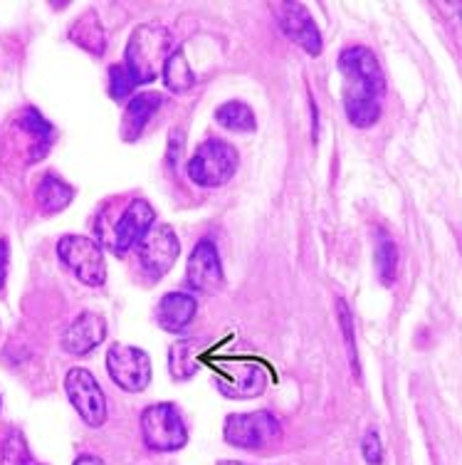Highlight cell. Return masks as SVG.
Instances as JSON below:
<instances>
[{
    "instance_id": "1",
    "label": "cell",
    "mask_w": 462,
    "mask_h": 465,
    "mask_svg": "<svg viewBox=\"0 0 462 465\" xmlns=\"http://www.w3.org/2000/svg\"><path fill=\"white\" fill-rule=\"evenodd\" d=\"M339 72L344 82V109L356 129H369L381 119L383 80L381 64L369 47H347L339 54Z\"/></svg>"
},
{
    "instance_id": "2",
    "label": "cell",
    "mask_w": 462,
    "mask_h": 465,
    "mask_svg": "<svg viewBox=\"0 0 462 465\" xmlns=\"http://www.w3.org/2000/svg\"><path fill=\"white\" fill-rule=\"evenodd\" d=\"M173 53V40L166 27L149 23L139 25L129 37L124 53V67L132 80L139 84H149L163 72V64Z\"/></svg>"
},
{
    "instance_id": "3",
    "label": "cell",
    "mask_w": 462,
    "mask_h": 465,
    "mask_svg": "<svg viewBox=\"0 0 462 465\" xmlns=\"http://www.w3.org/2000/svg\"><path fill=\"white\" fill-rule=\"evenodd\" d=\"M238 152L232 143L222 139H208L196 149L193 159L188 162V176L193 183L203 188H221L235 176L238 171Z\"/></svg>"
},
{
    "instance_id": "4",
    "label": "cell",
    "mask_w": 462,
    "mask_h": 465,
    "mask_svg": "<svg viewBox=\"0 0 462 465\" xmlns=\"http://www.w3.org/2000/svg\"><path fill=\"white\" fill-rule=\"evenodd\" d=\"M142 436L152 450L171 453L186 446L188 430L173 403H152L142 413Z\"/></svg>"
},
{
    "instance_id": "5",
    "label": "cell",
    "mask_w": 462,
    "mask_h": 465,
    "mask_svg": "<svg viewBox=\"0 0 462 465\" xmlns=\"http://www.w3.org/2000/svg\"><path fill=\"white\" fill-rule=\"evenodd\" d=\"M57 255L70 268L74 278L87 287H102L107 282V262L97 242L84 235H64L57 242Z\"/></svg>"
},
{
    "instance_id": "6",
    "label": "cell",
    "mask_w": 462,
    "mask_h": 465,
    "mask_svg": "<svg viewBox=\"0 0 462 465\" xmlns=\"http://www.w3.org/2000/svg\"><path fill=\"white\" fill-rule=\"evenodd\" d=\"M282 439V423L270 411L232 413L225 420V440L235 448L258 450L275 446Z\"/></svg>"
},
{
    "instance_id": "7",
    "label": "cell",
    "mask_w": 462,
    "mask_h": 465,
    "mask_svg": "<svg viewBox=\"0 0 462 465\" xmlns=\"http://www.w3.org/2000/svg\"><path fill=\"white\" fill-rule=\"evenodd\" d=\"M136 252H139L143 272H149L153 280H159L176 265L178 255H181V242H178V235L171 225H152L143 232L142 241L136 242Z\"/></svg>"
},
{
    "instance_id": "8",
    "label": "cell",
    "mask_w": 462,
    "mask_h": 465,
    "mask_svg": "<svg viewBox=\"0 0 462 465\" xmlns=\"http://www.w3.org/2000/svg\"><path fill=\"white\" fill-rule=\"evenodd\" d=\"M64 391L70 396L72 406L77 409L80 419L87 423L89 429H102L107 420V399L97 379L89 374L87 369L74 367L64 379Z\"/></svg>"
},
{
    "instance_id": "9",
    "label": "cell",
    "mask_w": 462,
    "mask_h": 465,
    "mask_svg": "<svg viewBox=\"0 0 462 465\" xmlns=\"http://www.w3.org/2000/svg\"><path fill=\"white\" fill-rule=\"evenodd\" d=\"M107 369L112 381L124 391H143L152 381V359L143 349L114 344L107 351Z\"/></svg>"
},
{
    "instance_id": "10",
    "label": "cell",
    "mask_w": 462,
    "mask_h": 465,
    "mask_svg": "<svg viewBox=\"0 0 462 465\" xmlns=\"http://www.w3.org/2000/svg\"><path fill=\"white\" fill-rule=\"evenodd\" d=\"M218 391L231 399H255L265 391L267 371L258 361L238 359V361H222L221 369L215 367Z\"/></svg>"
},
{
    "instance_id": "11",
    "label": "cell",
    "mask_w": 462,
    "mask_h": 465,
    "mask_svg": "<svg viewBox=\"0 0 462 465\" xmlns=\"http://www.w3.org/2000/svg\"><path fill=\"white\" fill-rule=\"evenodd\" d=\"M156 221V213L149 201L143 198H136L129 203L124 213L119 215L112 225V238L107 241V245L116 255H126V252L136 248V242L142 241L143 232L149 231Z\"/></svg>"
},
{
    "instance_id": "12",
    "label": "cell",
    "mask_w": 462,
    "mask_h": 465,
    "mask_svg": "<svg viewBox=\"0 0 462 465\" xmlns=\"http://www.w3.org/2000/svg\"><path fill=\"white\" fill-rule=\"evenodd\" d=\"M186 280L191 290H198V292H205V295H218L225 285V278H222V265L221 255H218V248L215 242L201 241L191 252L186 268Z\"/></svg>"
},
{
    "instance_id": "13",
    "label": "cell",
    "mask_w": 462,
    "mask_h": 465,
    "mask_svg": "<svg viewBox=\"0 0 462 465\" xmlns=\"http://www.w3.org/2000/svg\"><path fill=\"white\" fill-rule=\"evenodd\" d=\"M275 15L280 27H282V33L292 43H297L310 54L321 53L319 27H317L314 18L310 15V10L304 8L302 3H280L275 8Z\"/></svg>"
},
{
    "instance_id": "14",
    "label": "cell",
    "mask_w": 462,
    "mask_h": 465,
    "mask_svg": "<svg viewBox=\"0 0 462 465\" xmlns=\"http://www.w3.org/2000/svg\"><path fill=\"white\" fill-rule=\"evenodd\" d=\"M107 337V322L97 312H82L74 322L64 330L63 349L74 357H84L92 349L99 347Z\"/></svg>"
},
{
    "instance_id": "15",
    "label": "cell",
    "mask_w": 462,
    "mask_h": 465,
    "mask_svg": "<svg viewBox=\"0 0 462 465\" xmlns=\"http://www.w3.org/2000/svg\"><path fill=\"white\" fill-rule=\"evenodd\" d=\"M163 104V97L159 92H143L139 97H133L124 109L122 116V139L124 142H136L146 124L152 122L159 107Z\"/></svg>"
},
{
    "instance_id": "16",
    "label": "cell",
    "mask_w": 462,
    "mask_h": 465,
    "mask_svg": "<svg viewBox=\"0 0 462 465\" xmlns=\"http://www.w3.org/2000/svg\"><path fill=\"white\" fill-rule=\"evenodd\" d=\"M196 312V297H191L188 292H169V295L161 297L159 310H156V320H159L161 330L181 331L193 322Z\"/></svg>"
},
{
    "instance_id": "17",
    "label": "cell",
    "mask_w": 462,
    "mask_h": 465,
    "mask_svg": "<svg viewBox=\"0 0 462 465\" xmlns=\"http://www.w3.org/2000/svg\"><path fill=\"white\" fill-rule=\"evenodd\" d=\"M70 40L74 45L84 47L87 53L104 54L107 37H104V30H102V23H99L97 10H87L84 15H80L72 23Z\"/></svg>"
},
{
    "instance_id": "18",
    "label": "cell",
    "mask_w": 462,
    "mask_h": 465,
    "mask_svg": "<svg viewBox=\"0 0 462 465\" xmlns=\"http://www.w3.org/2000/svg\"><path fill=\"white\" fill-rule=\"evenodd\" d=\"M201 354H203V344L198 340H183L176 341L169 349V369L171 376L176 381H186L201 369Z\"/></svg>"
},
{
    "instance_id": "19",
    "label": "cell",
    "mask_w": 462,
    "mask_h": 465,
    "mask_svg": "<svg viewBox=\"0 0 462 465\" xmlns=\"http://www.w3.org/2000/svg\"><path fill=\"white\" fill-rule=\"evenodd\" d=\"M74 191L70 183H64L63 179H57L54 173H47L37 186V201L44 208V213H60L64 208L70 206Z\"/></svg>"
},
{
    "instance_id": "20",
    "label": "cell",
    "mask_w": 462,
    "mask_h": 465,
    "mask_svg": "<svg viewBox=\"0 0 462 465\" xmlns=\"http://www.w3.org/2000/svg\"><path fill=\"white\" fill-rule=\"evenodd\" d=\"M20 129L25 132V134L33 136V162H37V159H43L44 153H47V149L53 146L54 142V129L47 122H44L43 116L37 114L35 109L30 107L25 109V114H23V119H20Z\"/></svg>"
},
{
    "instance_id": "21",
    "label": "cell",
    "mask_w": 462,
    "mask_h": 465,
    "mask_svg": "<svg viewBox=\"0 0 462 465\" xmlns=\"http://www.w3.org/2000/svg\"><path fill=\"white\" fill-rule=\"evenodd\" d=\"M215 122L221 126H225V129H231V132H242V134L258 129V122H255V114H252L250 104L238 102V99L225 102L222 107H218V112H215Z\"/></svg>"
},
{
    "instance_id": "22",
    "label": "cell",
    "mask_w": 462,
    "mask_h": 465,
    "mask_svg": "<svg viewBox=\"0 0 462 465\" xmlns=\"http://www.w3.org/2000/svg\"><path fill=\"white\" fill-rule=\"evenodd\" d=\"M161 74H163V84H166L171 92H176V94L188 92L196 84V74L188 67V60L186 54H183V50H173V53H171V57L166 60V64H163V72H161Z\"/></svg>"
},
{
    "instance_id": "23",
    "label": "cell",
    "mask_w": 462,
    "mask_h": 465,
    "mask_svg": "<svg viewBox=\"0 0 462 465\" xmlns=\"http://www.w3.org/2000/svg\"><path fill=\"white\" fill-rule=\"evenodd\" d=\"M376 268H378V278L383 285H391L396 280V270H398V251L391 241H383L376 248Z\"/></svg>"
},
{
    "instance_id": "24",
    "label": "cell",
    "mask_w": 462,
    "mask_h": 465,
    "mask_svg": "<svg viewBox=\"0 0 462 465\" xmlns=\"http://www.w3.org/2000/svg\"><path fill=\"white\" fill-rule=\"evenodd\" d=\"M136 90V82L132 80L129 70L122 64H112L109 67V94L116 99V102H124L132 92Z\"/></svg>"
},
{
    "instance_id": "25",
    "label": "cell",
    "mask_w": 462,
    "mask_h": 465,
    "mask_svg": "<svg viewBox=\"0 0 462 465\" xmlns=\"http://www.w3.org/2000/svg\"><path fill=\"white\" fill-rule=\"evenodd\" d=\"M3 465H40L35 458L30 456V450L25 448V440L20 433H13L5 446H3Z\"/></svg>"
},
{
    "instance_id": "26",
    "label": "cell",
    "mask_w": 462,
    "mask_h": 465,
    "mask_svg": "<svg viewBox=\"0 0 462 465\" xmlns=\"http://www.w3.org/2000/svg\"><path fill=\"white\" fill-rule=\"evenodd\" d=\"M364 458L371 465H381L383 463V446L381 439H378V433L376 430H369L364 436Z\"/></svg>"
},
{
    "instance_id": "27",
    "label": "cell",
    "mask_w": 462,
    "mask_h": 465,
    "mask_svg": "<svg viewBox=\"0 0 462 465\" xmlns=\"http://www.w3.org/2000/svg\"><path fill=\"white\" fill-rule=\"evenodd\" d=\"M337 307H339V320H341V330L347 334V341H349V354H351V364H354V371H359V359H356V351H354V340H351V314H349V307L344 300H337Z\"/></svg>"
},
{
    "instance_id": "28",
    "label": "cell",
    "mask_w": 462,
    "mask_h": 465,
    "mask_svg": "<svg viewBox=\"0 0 462 465\" xmlns=\"http://www.w3.org/2000/svg\"><path fill=\"white\" fill-rule=\"evenodd\" d=\"M5 275H8V241L0 238V287L5 285Z\"/></svg>"
},
{
    "instance_id": "29",
    "label": "cell",
    "mask_w": 462,
    "mask_h": 465,
    "mask_svg": "<svg viewBox=\"0 0 462 465\" xmlns=\"http://www.w3.org/2000/svg\"><path fill=\"white\" fill-rule=\"evenodd\" d=\"M74 465H104L97 456H80L74 460Z\"/></svg>"
},
{
    "instance_id": "30",
    "label": "cell",
    "mask_w": 462,
    "mask_h": 465,
    "mask_svg": "<svg viewBox=\"0 0 462 465\" xmlns=\"http://www.w3.org/2000/svg\"><path fill=\"white\" fill-rule=\"evenodd\" d=\"M218 465H245V463H235V460H222V463Z\"/></svg>"
}]
</instances>
